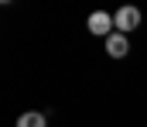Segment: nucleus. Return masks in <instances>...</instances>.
I'll list each match as a JSON object with an SVG mask.
<instances>
[{"label": "nucleus", "mask_w": 147, "mask_h": 127, "mask_svg": "<svg viewBox=\"0 0 147 127\" xmlns=\"http://www.w3.org/2000/svg\"><path fill=\"white\" fill-rule=\"evenodd\" d=\"M106 55H110V58H123V55H130V41H127V35L113 31L110 38H106Z\"/></svg>", "instance_id": "7ed1b4c3"}, {"label": "nucleus", "mask_w": 147, "mask_h": 127, "mask_svg": "<svg viewBox=\"0 0 147 127\" xmlns=\"http://www.w3.org/2000/svg\"><path fill=\"white\" fill-rule=\"evenodd\" d=\"M86 28H89L92 35H99L103 41L116 31V28H113V14H106V10H92V14H89V21H86Z\"/></svg>", "instance_id": "f03ea898"}, {"label": "nucleus", "mask_w": 147, "mask_h": 127, "mask_svg": "<svg viewBox=\"0 0 147 127\" xmlns=\"http://www.w3.org/2000/svg\"><path fill=\"white\" fill-rule=\"evenodd\" d=\"M17 127H48V120H45L41 110H28V113L17 117Z\"/></svg>", "instance_id": "20e7f679"}, {"label": "nucleus", "mask_w": 147, "mask_h": 127, "mask_svg": "<svg viewBox=\"0 0 147 127\" xmlns=\"http://www.w3.org/2000/svg\"><path fill=\"white\" fill-rule=\"evenodd\" d=\"M113 28H116L120 35H130L134 28H140V10H137V7H130V3H127V7H120V10L113 14Z\"/></svg>", "instance_id": "f257e3e1"}]
</instances>
